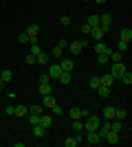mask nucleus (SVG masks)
<instances>
[{"label": "nucleus", "mask_w": 132, "mask_h": 147, "mask_svg": "<svg viewBox=\"0 0 132 147\" xmlns=\"http://www.w3.org/2000/svg\"><path fill=\"white\" fill-rule=\"evenodd\" d=\"M26 35H29V37H38V35H40V24H29Z\"/></svg>", "instance_id": "19"}, {"label": "nucleus", "mask_w": 132, "mask_h": 147, "mask_svg": "<svg viewBox=\"0 0 132 147\" xmlns=\"http://www.w3.org/2000/svg\"><path fill=\"white\" fill-rule=\"evenodd\" d=\"M49 55H51V57H55V59H62V57H64V49H60V46H55V49L51 51Z\"/></svg>", "instance_id": "23"}, {"label": "nucleus", "mask_w": 132, "mask_h": 147, "mask_svg": "<svg viewBox=\"0 0 132 147\" xmlns=\"http://www.w3.org/2000/svg\"><path fill=\"white\" fill-rule=\"evenodd\" d=\"M82 33H86V35H88V33H90V26H88L86 22H84V24H82Z\"/></svg>", "instance_id": "44"}, {"label": "nucleus", "mask_w": 132, "mask_h": 147, "mask_svg": "<svg viewBox=\"0 0 132 147\" xmlns=\"http://www.w3.org/2000/svg\"><path fill=\"white\" fill-rule=\"evenodd\" d=\"M104 119H114V108L112 105H106V108H104Z\"/></svg>", "instance_id": "27"}, {"label": "nucleus", "mask_w": 132, "mask_h": 147, "mask_svg": "<svg viewBox=\"0 0 132 147\" xmlns=\"http://www.w3.org/2000/svg\"><path fill=\"white\" fill-rule=\"evenodd\" d=\"M60 66H62V70H68V73H73V68H75V61L68 59V57H62Z\"/></svg>", "instance_id": "9"}, {"label": "nucleus", "mask_w": 132, "mask_h": 147, "mask_svg": "<svg viewBox=\"0 0 132 147\" xmlns=\"http://www.w3.org/2000/svg\"><path fill=\"white\" fill-rule=\"evenodd\" d=\"M57 46H60V49H64V51H66V49H68V40H64V37H62V40L57 42Z\"/></svg>", "instance_id": "42"}, {"label": "nucleus", "mask_w": 132, "mask_h": 147, "mask_svg": "<svg viewBox=\"0 0 132 147\" xmlns=\"http://www.w3.org/2000/svg\"><path fill=\"white\" fill-rule=\"evenodd\" d=\"M95 2H99V5H104V2H106V0H95Z\"/></svg>", "instance_id": "45"}, {"label": "nucleus", "mask_w": 132, "mask_h": 147, "mask_svg": "<svg viewBox=\"0 0 132 147\" xmlns=\"http://www.w3.org/2000/svg\"><path fill=\"white\" fill-rule=\"evenodd\" d=\"M42 110H44V108H42V103L31 105V108H29V114H38V117H40V114H42Z\"/></svg>", "instance_id": "31"}, {"label": "nucleus", "mask_w": 132, "mask_h": 147, "mask_svg": "<svg viewBox=\"0 0 132 147\" xmlns=\"http://www.w3.org/2000/svg\"><path fill=\"white\" fill-rule=\"evenodd\" d=\"M84 121V129H86V132H97V127H99V123H101V119L99 117H90V114H88L86 119H82Z\"/></svg>", "instance_id": "1"}, {"label": "nucleus", "mask_w": 132, "mask_h": 147, "mask_svg": "<svg viewBox=\"0 0 132 147\" xmlns=\"http://www.w3.org/2000/svg\"><path fill=\"white\" fill-rule=\"evenodd\" d=\"M18 42L20 44H29V35H26V33H20V35H18Z\"/></svg>", "instance_id": "37"}, {"label": "nucleus", "mask_w": 132, "mask_h": 147, "mask_svg": "<svg viewBox=\"0 0 132 147\" xmlns=\"http://www.w3.org/2000/svg\"><path fill=\"white\" fill-rule=\"evenodd\" d=\"M49 59H51V55H49V53H42V51H40L38 55H35V64H40V66L49 64Z\"/></svg>", "instance_id": "13"}, {"label": "nucleus", "mask_w": 132, "mask_h": 147, "mask_svg": "<svg viewBox=\"0 0 132 147\" xmlns=\"http://www.w3.org/2000/svg\"><path fill=\"white\" fill-rule=\"evenodd\" d=\"M128 70V66L123 64V61H112V68H110V75H112L114 79H119L121 75Z\"/></svg>", "instance_id": "2"}, {"label": "nucleus", "mask_w": 132, "mask_h": 147, "mask_svg": "<svg viewBox=\"0 0 132 147\" xmlns=\"http://www.w3.org/2000/svg\"><path fill=\"white\" fill-rule=\"evenodd\" d=\"M97 61H99V64H108V55L106 53H99V55H97Z\"/></svg>", "instance_id": "38"}, {"label": "nucleus", "mask_w": 132, "mask_h": 147, "mask_svg": "<svg viewBox=\"0 0 132 147\" xmlns=\"http://www.w3.org/2000/svg\"><path fill=\"white\" fill-rule=\"evenodd\" d=\"M13 110H16V105H7V108H5V112L9 114V117H13Z\"/></svg>", "instance_id": "43"}, {"label": "nucleus", "mask_w": 132, "mask_h": 147, "mask_svg": "<svg viewBox=\"0 0 132 147\" xmlns=\"http://www.w3.org/2000/svg\"><path fill=\"white\" fill-rule=\"evenodd\" d=\"M68 53H73V55H79V53H82L84 51V44L82 42H68Z\"/></svg>", "instance_id": "5"}, {"label": "nucleus", "mask_w": 132, "mask_h": 147, "mask_svg": "<svg viewBox=\"0 0 132 147\" xmlns=\"http://www.w3.org/2000/svg\"><path fill=\"white\" fill-rule=\"evenodd\" d=\"M46 75H49L51 79H57V77L62 75V66H60V61H57V64H51L49 70H46Z\"/></svg>", "instance_id": "3"}, {"label": "nucleus", "mask_w": 132, "mask_h": 147, "mask_svg": "<svg viewBox=\"0 0 132 147\" xmlns=\"http://www.w3.org/2000/svg\"><path fill=\"white\" fill-rule=\"evenodd\" d=\"M88 86H90V88H95V90H97V88L101 86V81H99V77H90V81H88Z\"/></svg>", "instance_id": "33"}, {"label": "nucleus", "mask_w": 132, "mask_h": 147, "mask_svg": "<svg viewBox=\"0 0 132 147\" xmlns=\"http://www.w3.org/2000/svg\"><path fill=\"white\" fill-rule=\"evenodd\" d=\"M26 114H29V108H26V105H16V110H13V117L24 119Z\"/></svg>", "instance_id": "14"}, {"label": "nucleus", "mask_w": 132, "mask_h": 147, "mask_svg": "<svg viewBox=\"0 0 132 147\" xmlns=\"http://www.w3.org/2000/svg\"><path fill=\"white\" fill-rule=\"evenodd\" d=\"M70 79H73V73H68V70H62V75L57 77V81H60V84H64V86H68Z\"/></svg>", "instance_id": "10"}, {"label": "nucleus", "mask_w": 132, "mask_h": 147, "mask_svg": "<svg viewBox=\"0 0 132 147\" xmlns=\"http://www.w3.org/2000/svg\"><path fill=\"white\" fill-rule=\"evenodd\" d=\"M90 33H93V37L97 40V42H101V40H104V35H106L108 31L104 29V26H93V29H90Z\"/></svg>", "instance_id": "4"}, {"label": "nucleus", "mask_w": 132, "mask_h": 147, "mask_svg": "<svg viewBox=\"0 0 132 147\" xmlns=\"http://www.w3.org/2000/svg\"><path fill=\"white\" fill-rule=\"evenodd\" d=\"M0 88H5V81H2V79H0Z\"/></svg>", "instance_id": "46"}, {"label": "nucleus", "mask_w": 132, "mask_h": 147, "mask_svg": "<svg viewBox=\"0 0 132 147\" xmlns=\"http://www.w3.org/2000/svg\"><path fill=\"white\" fill-rule=\"evenodd\" d=\"M33 136H35V138H44V136H46V127H42V125H33Z\"/></svg>", "instance_id": "16"}, {"label": "nucleus", "mask_w": 132, "mask_h": 147, "mask_svg": "<svg viewBox=\"0 0 132 147\" xmlns=\"http://www.w3.org/2000/svg\"><path fill=\"white\" fill-rule=\"evenodd\" d=\"M51 114H53V117H60V114H62V108H60V105H53V108H51Z\"/></svg>", "instance_id": "35"}, {"label": "nucleus", "mask_w": 132, "mask_h": 147, "mask_svg": "<svg viewBox=\"0 0 132 147\" xmlns=\"http://www.w3.org/2000/svg\"><path fill=\"white\" fill-rule=\"evenodd\" d=\"M40 125L42 127H51L53 125V117L51 114H40Z\"/></svg>", "instance_id": "15"}, {"label": "nucleus", "mask_w": 132, "mask_h": 147, "mask_svg": "<svg viewBox=\"0 0 132 147\" xmlns=\"http://www.w3.org/2000/svg\"><path fill=\"white\" fill-rule=\"evenodd\" d=\"M110 24H112V18H110V13H104V16H99V26H104L106 31H110Z\"/></svg>", "instance_id": "7"}, {"label": "nucleus", "mask_w": 132, "mask_h": 147, "mask_svg": "<svg viewBox=\"0 0 132 147\" xmlns=\"http://www.w3.org/2000/svg\"><path fill=\"white\" fill-rule=\"evenodd\" d=\"M119 79L123 81V84H126V86H130V84H132V73H130V70H126V73L121 75Z\"/></svg>", "instance_id": "29"}, {"label": "nucleus", "mask_w": 132, "mask_h": 147, "mask_svg": "<svg viewBox=\"0 0 132 147\" xmlns=\"http://www.w3.org/2000/svg\"><path fill=\"white\" fill-rule=\"evenodd\" d=\"M86 141L90 143V145H97V143H101V136L97 134V132H86Z\"/></svg>", "instance_id": "12"}, {"label": "nucleus", "mask_w": 132, "mask_h": 147, "mask_svg": "<svg viewBox=\"0 0 132 147\" xmlns=\"http://www.w3.org/2000/svg\"><path fill=\"white\" fill-rule=\"evenodd\" d=\"M93 51L97 53V55H99V53H106V55H108V51H110V49H108L104 42H95V49H93Z\"/></svg>", "instance_id": "20"}, {"label": "nucleus", "mask_w": 132, "mask_h": 147, "mask_svg": "<svg viewBox=\"0 0 132 147\" xmlns=\"http://www.w3.org/2000/svg\"><path fill=\"white\" fill-rule=\"evenodd\" d=\"M24 61L29 64V66H31V64H35V55H33V53H29V55L24 57Z\"/></svg>", "instance_id": "41"}, {"label": "nucleus", "mask_w": 132, "mask_h": 147, "mask_svg": "<svg viewBox=\"0 0 132 147\" xmlns=\"http://www.w3.org/2000/svg\"><path fill=\"white\" fill-rule=\"evenodd\" d=\"M108 59H112V61H123V53H121V51H108Z\"/></svg>", "instance_id": "18"}, {"label": "nucleus", "mask_w": 132, "mask_h": 147, "mask_svg": "<svg viewBox=\"0 0 132 147\" xmlns=\"http://www.w3.org/2000/svg\"><path fill=\"white\" fill-rule=\"evenodd\" d=\"M0 79L5 81V84H9V81L13 79V73L11 70H2V73H0Z\"/></svg>", "instance_id": "26"}, {"label": "nucleus", "mask_w": 132, "mask_h": 147, "mask_svg": "<svg viewBox=\"0 0 132 147\" xmlns=\"http://www.w3.org/2000/svg\"><path fill=\"white\" fill-rule=\"evenodd\" d=\"M68 114H70V119H82V108H75V105H73L68 110Z\"/></svg>", "instance_id": "25"}, {"label": "nucleus", "mask_w": 132, "mask_h": 147, "mask_svg": "<svg viewBox=\"0 0 132 147\" xmlns=\"http://www.w3.org/2000/svg\"><path fill=\"white\" fill-rule=\"evenodd\" d=\"M99 81H101V86H108V88H110V86L114 84V77H112L110 73H108V75H101V77H99Z\"/></svg>", "instance_id": "17"}, {"label": "nucleus", "mask_w": 132, "mask_h": 147, "mask_svg": "<svg viewBox=\"0 0 132 147\" xmlns=\"http://www.w3.org/2000/svg\"><path fill=\"white\" fill-rule=\"evenodd\" d=\"M73 129H75V132H84V121L82 119H73Z\"/></svg>", "instance_id": "28"}, {"label": "nucleus", "mask_w": 132, "mask_h": 147, "mask_svg": "<svg viewBox=\"0 0 132 147\" xmlns=\"http://www.w3.org/2000/svg\"><path fill=\"white\" fill-rule=\"evenodd\" d=\"M119 40H123V42H130L132 40V29H123L119 33Z\"/></svg>", "instance_id": "21"}, {"label": "nucleus", "mask_w": 132, "mask_h": 147, "mask_svg": "<svg viewBox=\"0 0 132 147\" xmlns=\"http://www.w3.org/2000/svg\"><path fill=\"white\" fill-rule=\"evenodd\" d=\"M38 90H40V94L44 97V94H51V90H53V88H51V84H40Z\"/></svg>", "instance_id": "30"}, {"label": "nucleus", "mask_w": 132, "mask_h": 147, "mask_svg": "<svg viewBox=\"0 0 132 147\" xmlns=\"http://www.w3.org/2000/svg\"><path fill=\"white\" fill-rule=\"evenodd\" d=\"M26 117H29L31 125H38V123H40V117H38V114H26Z\"/></svg>", "instance_id": "36"}, {"label": "nucleus", "mask_w": 132, "mask_h": 147, "mask_svg": "<svg viewBox=\"0 0 132 147\" xmlns=\"http://www.w3.org/2000/svg\"><path fill=\"white\" fill-rule=\"evenodd\" d=\"M86 24L90 26V29H93V26H99V16H88Z\"/></svg>", "instance_id": "24"}, {"label": "nucleus", "mask_w": 132, "mask_h": 147, "mask_svg": "<svg viewBox=\"0 0 132 147\" xmlns=\"http://www.w3.org/2000/svg\"><path fill=\"white\" fill-rule=\"evenodd\" d=\"M117 51H121V53H126V51H128V42L119 40V42H117Z\"/></svg>", "instance_id": "34"}, {"label": "nucleus", "mask_w": 132, "mask_h": 147, "mask_svg": "<svg viewBox=\"0 0 132 147\" xmlns=\"http://www.w3.org/2000/svg\"><path fill=\"white\" fill-rule=\"evenodd\" d=\"M82 141H84V138H82V136H79V134L75 132V136H70V138H66V141H64V145H66V147H77V145H79Z\"/></svg>", "instance_id": "8"}, {"label": "nucleus", "mask_w": 132, "mask_h": 147, "mask_svg": "<svg viewBox=\"0 0 132 147\" xmlns=\"http://www.w3.org/2000/svg\"><path fill=\"white\" fill-rule=\"evenodd\" d=\"M104 141L110 143V145H117V143H119V132H110V129H108L106 136H104Z\"/></svg>", "instance_id": "6"}, {"label": "nucleus", "mask_w": 132, "mask_h": 147, "mask_svg": "<svg viewBox=\"0 0 132 147\" xmlns=\"http://www.w3.org/2000/svg\"><path fill=\"white\" fill-rule=\"evenodd\" d=\"M40 84H51V77L46 73H42V75H40Z\"/></svg>", "instance_id": "39"}, {"label": "nucleus", "mask_w": 132, "mask_h": 147, "mask_svg": "<svg viewBox=\"0 0 132 147\" xmlns=\"http://www.w3.org/2000/svg\"><path fill=\"white\" fill-rule=\"evenodd\" d=\"M60 24H62V26H68L70 24V18H68V16H62V18H60Z\"/></svg>", "instance_id": "40"}, {"label": "nucleus", "mask_w": 132, "mask_h": 147, "mask_svg": "<svg viewBox=\"0 0 132 147\" xmlns=\"http://www.w3.org/2000/svg\"><path fill=\"white\" fill-rule=\"evenodd\" d=\"M97 92H99V97H104V99L110 97V88H108V86H99V88H97Z\"/></svg>", "instance_id": "32"}, {"label": "nucleus", "mask_w": 132, "mask_h": 147, "mask_svg": "<svg viewBox=\"0 0 132 147\" xmlns=\"http://www.w3.org/2000/svg\"><path fill=\"white\" fill-rule=\"evenodd\" d=\"M126 117H128V112L123 110V108H114V119H117V121H123Z\"/></svg>", "instance_id": "22"}, {"label": "nucleus", "mask_w": 132, "mask_h": 147, "mask_svg": "<svg viewBox=\"0 0 132 147\" xmlns=\"http://www.w3.org/2000/svg\"><path fill=\"white\" fill-rule=\"evenodd\" d=\"M55 103H57V101H55L53 94H44V97H42V108H53Z\"/></svg>", "instance_id": "11"}]
</instances>
